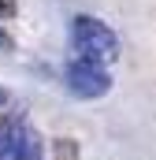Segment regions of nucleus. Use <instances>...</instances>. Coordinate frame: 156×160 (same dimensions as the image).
Returning <instances> with one entry per match:
<instances>
[{"label": "nucleus", "mask_w": 156, "mask_h": 160, "mask_svg": "<svg viewBox=\"0 0 156 160\" xmlns=\"http://www.w3.org/2000/svg\"><path fill=\"white\" fill-rule=\"evenodd\" d=\"M71 45H75L78 60H89V63H100V67L119 56V38L97 15H75L71 19Z\"/></svg>", "instance_id": "obj_1"}, {"label": "nucleus", "mask_w": 156, "mask_h": 160, "mask_svg": "<svg viewBox=\"0 0 156 160\" xmlns=\"http://www.w3.org/2000/svg\"><path fill=\"white\" fill-rule=\"evenodd\" d=\"M63 82H67V89L82 97V101H93V97H104L108 89H112V75L100 67V63H89V60H71L67 67H63Z\"/></svg>", "instance_id": "obj_2"}, {"label": "nucleus", "mask_w": 156, "mask_h": 160, "mask_svg": "<svg viewBox=\"0 0 156 160\" xmlns=\"http://www.w3.org/2000/svg\"><path fill=\"white\" fill-rule=\"evenodd\" d=\"M15 123H22V108H19V104H15V97L0 86V134H4V130H11Z\"/></svg>", "instance_id": "obj_3"}, {"label": "nucleus", "mask_w": 156, "mask_h": 160, "mask_svg": "<svg viewBox=\"0 0 156 160\" xmlns=\"http://www.w3.org/2000/svg\"><path fill=\"white\" fill-rule=\"evenodd\" d=\"M15 11H19V4H15V0H0V19H11Z\"/></svg>", "instance_id": "obj_4"}, {"label": "nucleus", "mask_w": 156, "mask_h": 160, "mask_svg": "<svg viewBox=\"0 0 156 160\" xmlns=\"http://www.w3.org/2000/svg\"><path fill=\"white\" fill-rule=\"evenodd\" d=\"M11 48H15L11 34H7V30H0V52H11Z\"/></svg>", "instance_id": "obj_5"}]
</instances>
